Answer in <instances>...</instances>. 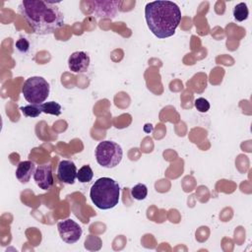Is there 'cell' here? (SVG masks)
<instances>
[{"instance_id": "6", "label": "cell", "mask_w": 252, "mask_h": 252, "mask_svg": "<svg viewBox=\"0 0 252 252\" xmlns=\"http://www.w3.org/2000/svg\"><path fill=\"white\" fill-rule=\"evenodd\" d=\"M57 228L61 239L68 244L76 243L83 233L82 227L71 219L59 221L57 223Z\"/></svg>"}, {"instance_id": "13", "label": "cell", "mask_w": 252, "mask_h": 252, "mask_svg": "<svg viewBox=\"0 0 252 252\" xmlns=\"http://www.w3.org/2000/svg\"><path fill=\"white\" fill-rule=\"evenodd\" d=\"M40 108L43 113L58 116L61 114V105L56 101H47L40 104Z\"/></svg>"}, {"instance_id": "9", "label": "cell", "mask_w": 252, "mask_h": 252, "mask_svg": "<svg viewBox=\"0 0 252 252\" xmlns=\"http://www.w3.org/2000/svg\"><path fill=\"white\" fill-rule=\"evenodd\" d=\"M77 167L74 161L63 159L59 162L57 169V177L59 181L66 184H73L77 178Z\"/></svg>"}, {"instance_id": "5", "label": "cell", "mask_w": 252, "mask_h": 252, "mask_svg": "<svg viewBox=\"0 0 252 252\" xmlns=\"http://www.w3.org/2000/svg\"><path fill=\"white\" fill-rule=\"evenodd\" d=\"M94 155L99 165L105 168H113L120 163L123 151L119 144L107 140L100 142L96 146Z\"/></svg>"}, {"instance_id": "1", "label": "cell", "mask_w": 252, "mask_h": 252, "mask_svg": "<svg viewBox=\"0 0 252 252\" xmlns=\"http://www.w3.org/2000/svg\"><path fill=\"white\" fill-rule=\"evenodd\" d=\"M19 12L37 34H50L64 26L63 13L57 3L43 0L22 1Z\"/></svg>"}, {"instance_id": "18", "label": "cell", "mask_w": 252, "mask_h": 252, "mask_svg": "<svg viewBox=\"0 0 252 252\" xmlns=\"http://www.w3.org/2000/svg\"><path fill=\"white\" fill-rule=\"evenodd\" d=\"M16 47L17 49L20 51V52H27L30 48V42L28 41V39L26 38H19L17 41H16Z\"/></svg>"}, {"instance_id": "7", "label": "cell", "mask_w": 252, "mask_h": 252, "mask_svg": "<svg viewBox=\"0 0 252 252\" xmlns=\"http://www.w3.org/2000/svg\"><path fill=\"white\" fill-rule=\"evenodd\" d=\"M92 3L93 12L95 17L99 19H113L119 11L120 5L122 4L121 1L113 0H95Z\"/></svg>"}, {"instance_id": "4", "label": "cell", "mask_w": 252, "mask_h": 252, "mask_svg": "<svg viewBox=\"0 0 252 252\" xmlns=\"http://www.w3.org/2000/svg\"><path fill=\"white\" fill-rule=\"evenodd\" d=\"M49 90V84L44 78L33 76L25 81L22 87V94L31 104H41L48 97Z\"/></svg>"}, {"instance_id": "10", "label": "cell", "mask_w": 252, "mask_h": 252, "mask_svg": "<svg viewBox=\"0 0 252 252\" xmlns=\"http://www.w3.org/2000/svg\"><path fill=\"white\" fill-rule=\"evenodd\" d=\"M68 66L74 73L87 72L90 66V56L84 51H75L69 56Z\"/></svg>"}, {"instance_id": "12", "label": "cell", "mask_w": 252, "mask_h": 252, "mask_svg": "<svg viewBox=\"0 0 252 252\" xmlns=\"http://www.w3.org/2000/svg\"><path fill=\"white\" fill-rule=\"evenodd\" d=\"M232 14H233V17L236 21H238V22L245 21L248 18V14H249L247 5L243 2L238 3L237 5L234 6Z\"/></svg>"}, {"instance_id": "14", "label": "cell", "mask_w": 252, "mask_h": 252, "mask_svg": "<svg viewBox=\"0 0 252 252\" xmlns=\"http://www.w3.org/2000/svg\"><path fill=\"white\" fill-rule=\"evenodd\" d=\"M94 177V171L90 165H83L77 172V179L82 183L90 182Z\"/></svg>"}, {"instance_id": "3", "label": "cell", "mask_w": 252, "mask_h": 252, "mask_svg": "<svg viewBox=\"0 0 252 252\" xmlns=\"http://www.w3.org/2000/svg\"><path fill=\"white\" fill-rule=\"evenodd\" d=\"M119 184L112 178L100 177L91 187L90 197L94 206L100 210H109L119 203Z\"/></svg>"}, {"instance_id": "15", "label": "cell", "mask_w": 252, "mask_h": 252, "mask_svg": "<svg viewBox=\"0 0 252 252\" xmlns=\"http://www.w3.org/2000/svg\"><path fill=\"white\" fill-rule=\"evenodd\" d=\"M20 110L22 111V113L27 116V117H37L39 116V114L42 112L41 108H40V104H29V105H25L20 107Z\"/></svg>"}, {"instance_id": "11", "label": "cell", "mask_w": 252, "mask_h": 252, "mask_svg": "<svg viewBox=\"0 0 252 252\" xmlns=\"http://www.w3.org/2000/svg\"><path fill=\"white\" fill-rule=\"evenodd\" d=\"M35 171V164L31 160L21 161L16 169V177L21 183H28Z\"/></svg>"}, {"instance_id": "16", "label": "cell", "mask_w": 252, "mask_h": 252, "mask_svg": "<svg viewBox=\"0 0 252 252\" xmlns=\"http://www.w3.org/2000/svg\"><path fill=\"white\" fill-rule=\"evenodd\" d=\"M131 195L136 200H144L148 195V188L145 184L138 183L131 189Z\"/></svg>"}, {"instance_id": "2", "label": "cell", "mask_w": 252, "mask_h": 252, "mask_svg": "<svg viewBox=\"0 0 252 252\" xmlns=\"http://www.w3.org/2000/svg\"><path fill=\"white\" fill-rule=\"evenodd\" d=\"M145 18L153 34L158 38H166L175 33L181 20V11L171 1H153L145 7Z\"/></svg>"}, {"instance_id": "17", "label": "cell", "mask_w": 252, "mask_h": 252, "mask_svg": "<svg viewBox=\"0 0 252 252\" xmlns=\"http://www.w3.org/2000/svg\"><path fill=\"white\" fill-rule=\"evenodd\" d=\"M194 106L199 112H207L210 109V103L209 101L204 97H198L194 101Z\"/></svg>"}, {"instance_id": "8", "label": "cell", "mask_w": 252, "mask_h": 252, "mask_svg": "<svg viewBox=\"0 0 252 252\" xmlns=\"http://www.w3.org/2000/svg\"><path fill=\"white\" fill-rule=\"evenodd\" d=\"M33 179L36 185L42 190H48L53 185L52 167L50 164L45 163L38 165L33 173Z\"/></svg>"}]
</instances>
